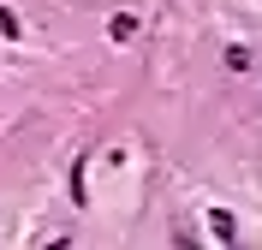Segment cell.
<instances>
[{
    "instance_id": "cell-3",
    "label": "cell",
    "mask_w": 262,
    "mask_h": 250,
    "mask_svg": "<svg viewBox=\"0 0 262 250\" xmlns=\"http://www.w3.org/2000/svg\"><path fill=\"white\" fill-rule=\"evenodd\" d=\"M227 66H232V72H245V66H250V48H238V42H232V48H227Z\"/></svg>"
},
{
    "instance_id": "cell-2",
    "label": "cell",
    "mask_w": 262,
    "mask_h": 250,
    "mask_svg": "<svg viewBox=\"0 0 262 250\" xmlns=\"http://www.w3.org/2000/svg\"><path fill=\"white\" fill-rule=\"evenodd\" d=\"M114 36H119V42H131V36H137V18L119 12V18H114Z\"/></svg>"
},
{
    "instance_id": "cell-1",
    "label": "cell",
    "mask_w": 262,
    "mask_h": 250,
    "mask_svg": "<svg viewBox=\"0 0 262 250\" xmlns=\"http://www.w3.org/2000/svg\"><path fill=\"white\" fill-rule=\"evenodd\" d=\"M209 226H214V238H221V244H238V226H232V215H227V209H214V215H209Z\"/></svg>"
}]
</instances>
